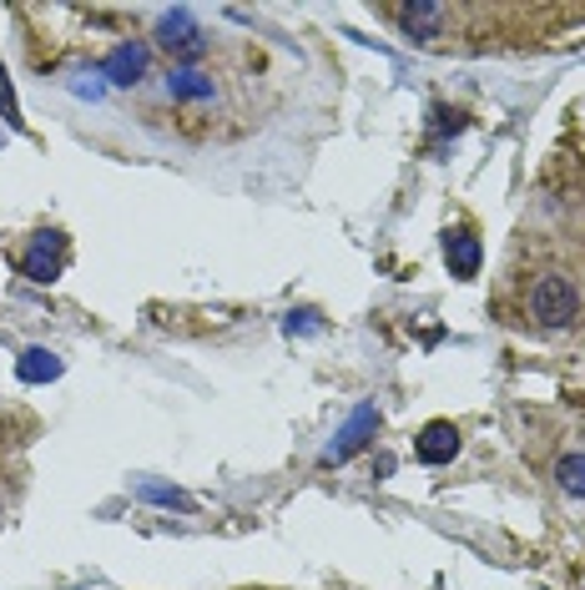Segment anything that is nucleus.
<instances>
[{
	"label": "nucleus",
	"instance_id": "obj_13",
	"mask_svg": "<svg viewBox=\"0 0 585 590\" xmlns=\"http://www.w3.org/2000/svg\"><path fill=\"white\" fill-rule=\"evenodd\" d=\"M323 323H318V313L313 308H299V313H288V333H318Z\"/></svg>",
	"mask_w": 585,
	"mask_h": 590
},
{
	"label": "nucleus",
	"instance_id": "obj_9",
	"mask_svg": "<svg viewBox=\"0 0 585 590\" xmlns=\"http://www.w3.org/2000/svg\"><path fill=\"white\" fill-rule=\"evenodd\" d=\"M167 91H173L177 102H207V96H212V76L182 66V71H173V76H167Z\"/></svg>",
	"mask_w": 585,
	"mask_h": 590
},
{
	"label": "nucleus",
	"instance_id": "obj_12",
	"mask_svg": "<svg viewBox=\"0 0 585 590\" xmlns=\"http://www.w3.org/2000/svg\"><path fill=\"white\" fill-rule=\"evenodd\" d=\"M142 499H152V505H173V510H192V499L182 495V489H167V485H152V479H142L137 485Z\"/></svg>",
	"mask_w": 585,
	"mask_h": 590
},
{
	"label": "nucleus",
	"instance_id": "obj_6",
	"mask_svg": "<svg viewBox=\"0 0 585 590\" xmlns=\"http://www.w3.org/2000/svg\"><path fill=\"white\" fill-rule=\"evenodd\" d=\"M102 76L112 81V86H137V81L147 76V45H137V41L116 45L112 56L102 61Z\"/></svg>",
	"mask_w": 585,
	"mask_h": 590
},
{
	"label": "nucleus",
	"instance_id": "obj_10",
	"mask_svg": "<svg viewBox=\"0 0 585 590\" xmlns=\"http://www.w3.org/2000/svg\"><path fill=\"white\" fill-rule=\"evenodd\" d=\"M399 21H404V31H409V35L429 41V35H439V25H445V6H404Z\"/></svg>",
	"mask_w": 585,
	"mask_h": 590
},
{
	"label": "nucleus",
	"instance_id": "obj_2",
	"mask_svg": "<svg viewBox=\"0 0 585 590\" xmlns=\"http://www.w3.org/2000/svg\"><path fill=\"white\" fill-rule=\"evenodd\" d=\"M157 45L161 51H173L177 61H197L207 51V41H202V31L192 25V11H167L157 21Z\"/></svg>",
	"mask_w": 585,
	"mask_h": 590
},
{
	"label": "nucleus",
	"instance_id": "obj_11",
	"mask_svg": "<svg viewBox=\"0 0 585 590\" xmlns=\"http://www.w3.org/2000/svg\"><path fill=\"white\" fill-rule=\"evenodd\" d=\"M555 479H561V489H565V495L585 499V454H565V459H561V469H555Z\"/></svg>",
	"mask_w": 585,
	"mask_h": 590
},
{
	"label": "nucleus",
	"instance_id": "obj_1",
	"mask_svg": "<svg viewBox=\"0 0 585 590\" xmlns=\"http://www.w3.org/2000/svg\"><path fill=\"white\" fill-rule=\"evenodd\" d=\"M530 308H535V318L545 323V329H565V323H575V308H581V298H575L571 278H561V272H545V278L535 283V298H530Z\"/></svg>",
	"mask_w": 585,
	"mask_h": 590
},
{
	"label": "nucleus",
	"instance_id": "obj_4",
	"mask_svg": "<svg viewBox=\"0 0 585 590\" xmlns=\"http://www.w3.org/2000/svg\"><path fill=\"white\" fill-rule=\"evenodd\" d=\"M21 268H25V278H31V283H56V272H61V232H35V242L25 248Z\"/></svg>",
	"mask_w": 585,
	"mask_h": 590
},
{
	"label": "nucleus",
	"instance_id": "obj_5",
	"mask_svg": "<svg viewBox=\"0 0 585 590\" xmlns=\"http://www.w3.org/2000/svg\"><path fill=\"white\" fill-rule=\"evenodd\" d=\"M414 454H419V465H449V459L459 454V429H455V424H445V420L425 424L419 439H414Z\"/></svg>",
	"mask_w": 585,
	"mask_h": 590
},
{
	"label": "nucleus",
	"instance_id": "obj_3",
	"mask_svg": "<svg viewBox=\"0 0 585 590\" xmlns=\"http://www.w3.org/2000/svg\"><path fill=\"white\" fill-rule=\"evenodd\" d=\"M379 429V408L374 404H364V408H354V420L344 424V429H338V439L328 444V449H323V465H344L348 454L358 449V444L368 439V434Z\"/></svg>",
	"mask_w": 585,
	"mask_h": 590
},
{
	"label": "nucleus",
	"instance_id": "obj_7",
	"mask_svg": "<svg viewBox=\"0 0 585 590\" xmlns=\"http://www.w3.org/2000/svg\"><path fill=\"white\" fill-rule=\"evenodd\" d=\"M15 374H21V384H51L61 374V359L51 349H25L15 359Z\"/></svg>",
	"mask_w": 585,
	"mask_h": 590
},
{
	"label": "nucleus",
	"instance_id": "obj_8",
	"mask_svg": "<svg viewBox=\"0 0 585 590\" xmlns=\"http://www.w3.org/2000/svg\"><path fill=\"white\" fill-rule=\"evenodd\" d=\"M445 258H449V268H455V278H474V272H480V242H474L470 232H449Z\"/></svg>",
	"mask_w": 585,
	"mask_h": 590
},
{
	"label": "nucleus",
	"instance_id": "obj_14",
	"mask_svg": "<svg viewBox=\"0 0 585 590\" xmlns=\"http://www.w3.org/2000/svg\"><path fill=\"white\" fill-rule=\"evenodd\" d=\"M0 116H6V122H15V96H11V86H6V81H0Z\"/></svg>",
	"mask_w": 585,
	"mask_h": 590
}]
</instances>
